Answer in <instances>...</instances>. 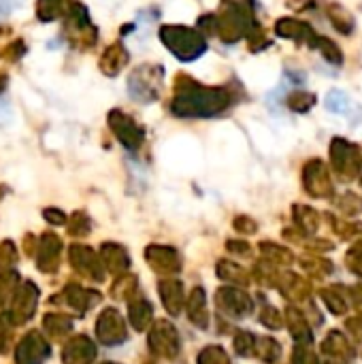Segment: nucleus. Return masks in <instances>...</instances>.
Segmentation results:
<instances>
[{"mask_svg":"<svg viewBox=\"0 0 362 364\" xmlns=\"http://www.w3.org/2000/svg\"><path fill=\"white\" fill-rule=\"evenodd\" d=\"M17 284V275L15 273H2L0 275V303H4L6 299H13V288Z\"/></svg>","mask_w":362,"mask_h":364,"instance_id":"nucleus-24","label":"nucleus"},{"mask_svg":"<svg viewBox=\"0 0 362 364\" xmlns=\"http://www.w3.org/2000/svg\"><path fill=\"white\" fill-rule=\"evenodd\" d=\"M235 348H237V352H239L241 356H250L252 352H256V339H254V335H250V333L237 335Z\"/></svg>","mask_w":362,"mask_h":364,"instance_id":"nucleus-25","label":"nucleus"},{"mask_svg":"<svg viewBox=\"0 0 362 364\" xmlns=\"http://www.w3.org/2000/svg\"><path fill=\"white\" fill-rule=\"evenodd\" d=\"M324 352L335 358V360H350L354 356L350 343L346 341V337L337 331H333L326 339H324Z\"/></svg>","mask_w":362,"mask_h":364,"instance_id":"nucleus-12","label":"nucleus"},{"mask_svg":"<svg viewBox=\"0 0 362 364\" xmlns=\"http://www.w3.org/2000/svg\"><path fill=\"white\" fill-rule=\"evenodd\" d=\"M134 288H137L134 277H124V279H117V284L113 286V294H115L117 299H128L130 292H132Z\"/></svg>","mask_w":362,"mask_h":364,"instance_id":"nucleus-26","label":"nucleus"},{"mask_svg":"<svg viewBox=\"0 0 362 364\" xmlns=\"http://www.w3.org/2000/svg\"><path fill=\"white\" fill-rule=\"evenodd\" d=\"M4 341H6V326H4V322L0 318V348L4 346Z\"/></svg>","mask_w":362,"mask_h":364,"instance_id":"nucleus-34","label":"nucleus"},{"mask_svg":"<svg viewBox=\"0 0 362 364\" xmlns=\"http://www.w3.org/2000/svg\"><path fill=\"white\" fill-rule=\"evenodd\" d=\"M38 260H41V271H53L58 264V254H60V239L53 235H45L41 239V247H38Z\"/></svg>","mask_w":362,"mask_h":364,"instance_id":"nucleus-10","label":"nucleus"},{"mask_svg":"<svg viewBox=\"0 0 362 364\" xmlns=\"http://www.w3.org/2000/svg\"><path fill=\"white\" fill-rule=\"evenodd\" d=\"M21 4V0H0V17H4L6 13L15 11Z\"/></svg>","mask_w":362,"mask_h":364,"instance_id":"nucleus-32","label":"nucleus"},{"mask_svg":"<svg viewBox=\"0 0 362 364\" xmlns=\"http://www.w3.org/2000/svg\"><path fill=\"white\" fill-rule=\"evenodd\" d=\"M70 262H73V267L79 273H85V275H90V277H94L98 282L102 279V267L96 260L94 252L87 250L85 245H73V250H70Z\"/></svg>","mask_w":362,"mask_h":364,"instance_id":"nucleus-8","label":"nucleus"},{"mask_svg":"<svg viewBox=\"0 0 362 364\" xmlns=\"http://www.w3.org/2000/svg\"><path fill=\"white\" fill-rule=\"evenodd\" d=\"M149 346L158 356L175 358L179 354V337H177L175 326H171L164 320L156 322L151 333H149Z\"/></svg>","mask_w":362,"mask_h":364,"instance_id":"nucleus-1","label":"nucleus"},{"mask_svg":"<svg viewBox=\"0 0 362 364\" xmlns=\"http://www.w3.org/2000/svg\"><path fill=\"white\" fill-rule=\"evenodd\" d=\"M198 364H230L228 363V356L224 354L222 348L218 346H209L205 348L201 354H198Z\"/></svg>","mask_w":362,"mask_h":364,"instance_id":"nucleus-22","label":"nucleus"},{"mask_svg":"<svg viewBox=\"0 0 362 364\" xmlns=\"http://www.w3.org/2000/svg\"><path fill=\"white\" fill-rule=\"evenodd\" d=\"M145 256H147V260H149L151 269H154V271H158V273L173 275V273H177V271H179V258H177V254H175L171 247L151 245V247H147Z\"/></svg>","mask_w":362,"mask_h":364,"instance_id":"nucleus-7","label":"nucleus"},{"mask_svg":"<svg viewBox=\"0 0 362 364\" xmlns=\"http://www.w3.org/2000/svg\"><path fill=\"white\" fill-rule=\"evenodd\" d=\"M36 296H38V292H36V288L32 284H21L19 290L11 299V314H9V318L15 324H21L23 320H28L32 316L34 307H36Z\"/></svg>","mask_w":362,"mask_h":364,"instance_id":"nucleus-4","label":"nucleus"},{"mask_svg":"<svg viewBox=\"0 0 362 364\" xmlns=\"http://www.w3.org/2000/svg\"><path fill=\"white\" fill-rule=\"evenodd\" d=\"M47 356H49V346L38 333H30L28 337H23V341L15 352L17 364H43Z\"/></svg>","mask_w":362,"mask_h":364,"instance_id":"nucleus-3","label":"nucleus"},{"mask_svg":"<svg viewBox=\"0 0 362 364\" xmlns=\"http://www.w3.org/2000/svg\"><path fill=\"white\" fill-rule=\"evenodd\" d=\"M292 360H294V364H318L316 354H314L307 346H299V348L294 350Z\"/></svg>","mask_w":362,"mask_h":364,"instance_id":"nucleus-28","label":"nucleus"},{"mask_svg":"<svg viewBox=\"0 0 362 364\" xmlns=\"http://www.w3.org/2000/svg\"><path fill=\"white\" fill-rule=\"evenodd\" d=\"M130 322L137 331H145L151 324V305L147 301H134L130 305Z\"/></svg>","mask_w":362,"mask_h":364,"instance_id":"nucleus-16","label":"nucleus"},{"mask_svg":"<svg viewBox=\"0 0 362 364\" xmlns=\"http://www.w3.org/2000/svg\"><path fill=\"white\" fill-rule=\"evenodd\" d=\"M262 252L269 258V262H280V264H288L292 260L290 252L284 247H271V243H262Z\"/></svg>","mask_w":362,"mask_h":364,"instance_id":"nucleus-23","label":"nucleus"},{"mask_svg":"<svg viewBox=\"0 0 362 364\" xmlns=\"http://www.w3.org/2000/svg\"><path fill=\"white\" fill-rule=\"evenodd\" d=\"M45 331L51 335V337H62L64 333L70 331V320L62 314H49L43 322Z\"/></svg>","mask_w":362,"mask_h":364,"instance_id":"nucleus-18","label":"nucleus"},{"mask_svg":"<svg viewBox=\"0 0 362 364\" xmlns=\"http://www.w3.org/2000/svg\"><path fill=\"white\" fill-rule=\"evenodd\" d=\"M218 273L224 277V279H228V282H237V284H247V275H245V271L239 267V264H235V262H220V267H218Z\"/></svg>","mask_w":362,"mask_h":364,"instance_id":"nucleus-21","label":"nucleus"},{"mask_svg":"<svg viewBox=\"0 0 362 364\" xmlns=\"http://www.w3.org/2000/svg\"><path fill=\"white\" fill-rule=\"evenodd\" d=\"M188 318L201 326V328H207V305H205V292L201 288H194L190 292V299H188Z\"/></svg>","mask_w":362,"mask_h":364,"instance_id":"nucleus-11","label":"nucleus"},{"mask_svg":"<svg viewBox=\"0 0 362 364\" xmlns=\"http://www.w3.org/2000/svg\"><path fill=\"white\" fill-rule=\"evenodd\" d=\"M96 335L107 346H117L126 339V326L115 309H105L96 322Z\"/></svg>","mask_w":362,"mask_h":364,"instance_id":"nucleus-2","label":"nucleus"},{"mask_svg":"<svg viewBox=\"0 0 362 364\" xmlns=\"http://www.w3.org/2000/svg\"><path fill=\"white\" fill-rule=\"evenodd\" d=\"M62 358L64 364H92L96 358V348L87 337H75L70 343H66Z\"/></svg>","mask_w":362,"mask_h":364,"instance_id":"nucleus-6","label":"nucleus"},{"mask_svg":"<svg viewBox=\"0 0 362 364\" xmlns=\"http://www.w3.org/2000/svg\"><path fill=\"white\" fill-rule=\"evenodd\" d=\"M66 301H68V305H70L73 309L85 311V309H90V307L98 301V294H96V292H87V290H83V288H79V286H70V288L66 290Z\"/></svg>","mask_w":362,"mask_h":364,"instance_id":"nucleus-14","label":"nucleus"},{"mask_svg":"<svg viewBox=\"0 0 362 364\" xmlns=\"http://www.w3.org/2000/svg\"><path fill=\"white\" fill-rule=\"evenodd\" d=\"M45 218H47L49 222H53V224H62V222H64V215H62V213H55V209H47V211H45Z\"/></svg>","mask_w":362,"mask_h":364,"instance_id":"nucleus-33","label":"nucleus"},{"mask_svg":"<svg viewBox=\"0 0 362 364\" xmlns=\"http://www.w3.org/2000/svg\"><path fill=\"white\" fill-rule=\"evenodd\" d=\"M64 0H36V15L41 21H51L60 15Z\"/></svg>","mask_w":362,"mask_h":364,"instance_id":"nucleus-20","label":"nucleus"},{"mask_svg":"<svg viewBox=\"0 0 362 364\" xmlns=\"http://www.w3.org/2000/svg\"><path fill=\"white\" fill-rule=\"evenodd\" d=\"M260 322H262L265 326H269V328H280V326H282V316H280L277 309L267 307V309L260 314Z\"/></svg>","mask_w":362,"mask_h":364,"instance_id":"nucleus-29","label":"nucleus"},{"mask_svg":"<svg viewBox=\"0 0 362 364\" xmlns=\"http://www.w3.org/2000/svg\"><path fill=\"white\" fill-rule=\"evenodd\" d=\"M322 299L324 303L329 305V309L335 314V316H341L346 311V303H344V296H337L333 292H322Z\"/></svg>","mask_w":362,"mask_h":364,"instance_id":"nucleus-27","label":"nucleus"},{"mask_svg":"<svg viewBox=\"0 0 362 364\" xmlns=\"http://www.w3.org/2000/svg\"><path fill=\"white\" fill-rule=\"evenodd\" d=\"M280 290L288 296V299H305L307 290H309V284L297 275H286L282 282H280Z\"/></svg>","mask_w":362,"mask_h":364,"instance_id":"nucleus-17","label":"nucleus"},{"mask_svg":"<svg viewBox=\"0 0 362 364\" xmlns=\"http://www.w3.org/2000/svg\"><path fill=\"white\" fill-rule=\"evenodd\" d=\"M160 296H162L164 307L173 316H177L181 311V307H183V286H181V282H177V279L160 282Z\"/></svg>","mask_w":362,"mask_h":364,"instance_id":"nucleus-9","label":"nucleus"},{"mask_svg":"<svg viewBox=\"0 0 362 364\" xmlns=\"http://www.w3.org/2000/svg\"><path fill=\"white\" fill-rule=\"evenodd\" d=\"M15 258H17V254H15L13 243H4V245L0 247V267H4V264H13V262H15Z\"/></svg>","mask_w":362,"mask_h":364,"instance_id":"nucleus-31","label":"nucleus"},{"mask_svg":"<svg viewBox=\"0 0 362 364\" xmlns=\"http://www.w3.org/2000/svg\"><path fill=\"white\" fill-rule=\"evenodd\" d=\"M26 53V45H23V41H13L9 47H6V51H4V58L6 60H11V62H15V60H19L21 55Z\"/></svg>","mask_w":362,"mask_h":364,"instance_id":"nucleus-30","label":"nucleus"},{"mask_svg":"<svg viewBox=\"0 0 362 364\" xmlns=\"http://www.w3.org/2000/svg\"><path fill=\"white\" fill-rule=\"evenodd\" d=\"M105 364H115V363H105Z\"/></svg>","mask_w":362,"mask_h":364,"instance_id":"nucleus-36","label":"nucleus"},{"mask_svg":"<svg viewBox=\"0 0 362 364\" xmlns=\"http://www.w3.org/2000/svg\"><path fill=\"white\" fill-rule=\"evenodd\" d=\"M9 119V107L0 102V122H6Z\"/></svg>","mask_w":362,"mask_h":364,"instance_id":"nucleus-35","label":"nucleus"},{"mask_svg":"<svg viewBox=\"0 0 362 364\" xmlns=\"http://www.w3.org/2000/svg\"><path fill=\"white\" fill-rule=\"evenodd\" d=\"M218 307H220L226 316H237V318L247 316V314H252V309H254L250 296H247L245 292L237 290V288H222V290L218 292Z\"/></svg>","mask_w":362,"mask_h":364,"instance_id":"nucleus-5","label":"nucleus"},{"mask_svg":"<svg viewBox=\"0 0 362 364\" xmlns=\"http://www.w3.org/2000/svg\"><path fill=\"white\" fill-rule=\"evenodd\" d=\"M102 262L113 273H122V271L128 269V256H126V252L119 245H113V243H107L102 247Z\"/></svg>","mask_w":362,"mask_h":364,"instance_id":"nucleus-13","label":"nucleus"},{"mask_svg":"<svg viewBox=\"0 0 362 364\" xmlns=\"http://www.w3.org/2000/svg\"><path fill=\"white\" fill-rule=\"evenodd\" d=\"M288 324H290V333H292V337H294L299 343H309V341H312V333H309L307 318H305L301 311L290 309V311H288Z\"/></svg>","mask_w":362,"mask_h":364,"instance_id":"nucleus-15","label":"nucleus"},{"mask_svg":"<svg viewBox=\"0 0 362 364\" xmlns=\"http://www.w3.org/2000/svg\"><path fill=\"white\" fill-rule=\"evenodd\" d=\"M256 354H258V358L265 360V363H275V360L280 358L282 350H280V343H277L275 339L265 337V339H258V341H256Z\"/></svg>","mask_w":362,"mask_h":364,"instance_id":"nucleus-19","label":"nucleus"}]
</instances>
